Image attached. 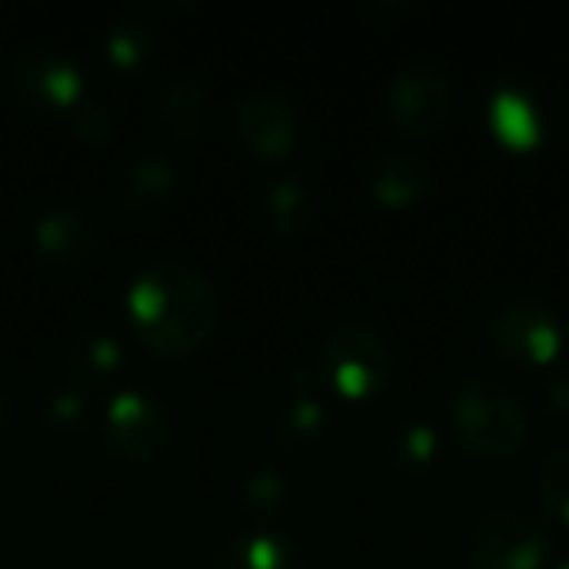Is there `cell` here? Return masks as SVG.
Wrapping results in <instances>:
<instances>
[{"instance_id": "obj_1", "label": "cell", "mask_w": 569, "mask_h": 569, "mask_svg": "<svg viewBox=\"0 0 569 569\" xmlns=\"http://www.w3.org/2000/svg\"><path fill=\"white\" fill-rule=\"evenodd\" d=\"M127 320L143 350L183 357L203 347L217 330L220 297L200 270L177 260H157L130 280Z\"/></svg>"}, {"instance_id": "obj_2", "label": "cell", "mask_w": 569, "mask_h": 569, "mask_svg": "<svg viewBox=\"0 0 569 569\" xmlns=\"http://www.w3.org/2000/svg\"><path fill=\"white\" fill-rule=\"evenodd\" d=\"M453 427L467 447L487 457H510L530 437V420L517 393L490 377L463 383L453 397Z\"/></svg>"}, {"instance_id": "obj_3", "label": "cell", "mask_w": 569, "mask_h": 569, "mask_svg": "<svg viewBox=\"0 0 569 569\" xmlns=\"http://www.w3.org/2000/svg\"><path fill=\"white\" fill-rule=\"evenodd\" d=\"M393 353L387 340L363 323H340L320 347V373L347 400H367L390 380Z\"/></svg>"}, {"instance_id": "obj_4", "label": "cell", "mask_w": 569, "mask_h": 569, "mask_svg": "<svg viewBox=\"0 0 569 569\" xmlns=\"http://www.w3.org/2000/svg\"><path fill=\"white\" fill-rule=\"evenodd\" d=\"M550 530L537 513L507 507L477 523L470 557L477 569H540L550 557Z\"/></svg>"}, {"instance_id": "obj_5", "label": "cell", "mask_w": 569, "mask_h": 569, "mask_svg": "<svg viewBox=\"0 0 569 569\" xmlns=\"http://www.w3.org/2000/svg\"><path fill=\"white\" fill-rule=\"evenodd\" d=\"M103 437H107L110 450L120 453L123 460L147 463V460H157L167 453L173 427H170L167 407L157 397H150L143 390H120L107 403Z\"/></svg>"}, {"instance_id": "obj_6", "label": "cell", "mask_w": 569, "mask_h": 569, "mask_svg": "<svg viewBox=\"0 0 569 569\" xmlns=\"http://www.w3.org/2000/svg\"><path fill=\"white\" fill-rule=\"evenodd\" d=\"M490 343L513 363H547L563 347V323L547 303L533 297H513L493 313Z\"/></svg>"}, {"instance_id": "obj_7", "label": "cell", "mask_w": 569, "mask_h": 569, "mask_svg": "<svg viewBox=\"0 0 569 569\" xmlns=\"http://www.w3.org/2000/svg\"><path fill=\"white\" fill-rule=\"evenodd\" d=\"M300 117L287 93L260 87L250 90L233 110V137L257 160H283L297 147Z\"/></svg>"}, {"instance_id": "obj_8", "label": "cell", "mask_w": 569, "mask_h": 569, "mask_svg": "<svg viewBox=\"0 0 569 569\" xmlns=\"http://www.w3.org/2000/svg\"><path fill=\"white\" fill-rule=\"evenodd\" d=\"M13 93L33 110H67L80 107L83 70L73 57L50 47H27L10 67Z\"/></svg>"}, {"instance_id": "obj_9", "label": "cell", "mask_w": 569, "mask_h": 569, "mask_svg": "<svg viewBox=\"0 0 569 569\" xmlns=\"http://www.w3.org/2000/svg\"><path fill=\"white\" fill-rule=\"evenodd\" d=\"M453 107L450 80L430 63H410L393 73L387 87V113L390 120L413 137L433 133Z\"/></svg>"}, {"instance_id": "obj_10", "label": "cell", "mask_w": 569, "mask_h": 569, "mask_svg": "<svg viewBox=\"0 0 569 569\" xmlns=\"http://www.w3.org/2000/svg\"><path fill=\"white\" fill-rule=\"evenodd\" d=\"M33 243L50 263H57L63 270H83L100 247V230L83 210L53 207L37 217Z\"/></svg>"}, {"instance_id": "obj_11", "label": "cell", "mask_w": 569, "mask_h": 569, "mask_svg": "<svg viewBox=\"0 0 569 569\" xmlns=\"http://www.w3.org/2000/svg\"><path fill=\"white\" fill-rule=\"evenodd\" d=\"M180 190V170L163 153H147L123 173L120 183V207L130 217H153L170 207Z\"/></svg>"}, {"instance_id": "obj_12", "label": "cell", "mask_w": 569, "mask_h": 569, "mask_svg": "<svg viewBox=\"0 0 569 569\" xmlns=\"http://www.w3.org/2000/svg\"><path fill=\"white\" fill-rule=\"evenodd\" d=\"M430 180H433V173H430L427 160L403 153V150L377 153L367 163V187L383 207H407V203L420 200L430 190Z\"/></svg>"}, {"instance_id": "obj_13", "label": "cell", "mask_w": 569, "mask_h": 569, "mask_svg": "<svg viewBox=\"0 0 569 569\" xmlns=\"http://www.w3.org/2000/svg\"><path fill=\"white\" fill-rule=\"evenodd\" d=\"M123 367V347L110 333H83L63 350V373L70 390L90 393L107 387Z\"/></svg>"}, {"instance_id": "obj_14", "label": "cell", "mask_w": 569, "mask_h": 569, "mask_svg": "<svg viewBox=\"0 0 569 569\" xmlns=\"http://www.w3.org/2000/svg\"><path fill=\"white\" fill-rule=\"evenodd\" d=\"M157 120L173 140H193L207 120V90L193 73H173L157 90Z\"/></svg>"}, {"instance_id": "obj_15", "label": "cell", "mask_w": 569, "mask_h": 569, "mask_svg": "<svg viewBox=\"0 0 569 569\" xmlns=\"http://www.w3.org/2000/svg\"><path fill=\"white\" fill-rule=\"evenodd\" d=\"M217 569H303V557L287 537L257 530L230 537L217 553Z\"/></svg>"}, {"instance_id": "obj_16", "label": "cell", "mask_w": 569, "mask_h": 569, "mask_svg": "<svg viewBox=\"0 0 569 569\" xmlns=\"http://www.w3.org/2000/svg\"><path fill=\"white\" fill-rule=\"evenodd\" d=\"M157 43H160L157 23H153L150 13H140V10H130V13L117 17L110 23L107 37H103L107 60L117 70H143L153 60Z\"/></svg>"}, {"instance_id": "obj_17", "label": "cell", "mask_w": 569, "mask_h": 569, "mask_svg": "<svg viewBox=\"0 0 569 569\" xmlns=\"http://www.w3.org/2000/svg\"><path fill=\"white\" fill-rule=\"evenodd\" d=\"M323 430V403L313 393V377H307V370L297 373L293 380V397L283 403L273 437L280 447L287 450H300L307 443H313Z\"/></svg>"}, {"instance_id": "obj_18", "label": "cell", "mask_w": 569, "mask_h": 569, "mask_svg": "<svg viewBox=\"0 0 569 569\" xmlns=\"http://www.w3.org/2000/svg\"><path fill=\"white\" fill-rule=\"evenodd\" d=\"M263 207H267L270 227H273L277 233H283V237H293V233L307 230L310 220H313V210H317L313 190H310L300 177H283V180H277V183L267 190Z\"/></svg>"}, {"instance_id": "obj_19", "label": "cell", "mask_w": 569, "mask_h": 569, "mask_svg": "<svg viewBox=\"0 0 569 569\" xmlns=\"http://www.w3.org/2000/svg\"><path fill=\"white\" fill-rule=\"evenodd\" d=\"M490 120L497 127V133L513 143V147H530L540 140V113L537 107L513 87L500 90L490 100Z\"/></svg>"}, {"instance_id": "obj_20", "label": "cell", "mask_w": 569, "mask_h": 569, "mask_svg": "<svg viewBox=\"0 0 569 569\" xmlns=\"http://www.w3.org/2000/svg\"><path fill=\"white\" fill-rule=\"evenodd\" d=\"M287 500H290V487H287L283 473L267 470V467L247 473L240 490H237L240 510L253 520H273L277 513H283Z\"/></svg>"}, {"instance_id": "obj_21", "label": "cell", "mask_w": 569, "mask_h": 569, "mask_svg": "<svg viewBox=\"0 0 569 569\" xmlns=\"http://www.w3.org/2000/svg\"><path fill=\"white\" fill-rule=\"evenodd\" d=\"M540 497L569 523V447L557 450L540 470Z\"/></svg>"}, {"instance_id": "obj_22", "label": "cell", "mask_w": 569, "mask_h": 569, "mask_svg": "<svg viewBox=\"0 0 569 569\" xmlns=\"http://www.w3.org/2000/svg\"><path fill=\"white\" fill-rule=\"evenodd\" d=\"M433 447H437V433L427 427V423H410L397 443H393V457L407 467H417V463H427L433 457Z\"/></svg>"}, {"instance_id": "obj_23", "label": "cell", "mask_w": 569, "mask_h": 569, "mask_svg": "<svg viewBox=\"0 0 569 569\" xmlns=\"http://www.w3.org/2000/svg\"><path fill=\"white\" fill-rule=\"evenodd\" d=\"M47 423L53 430H80L87 423V403H83V393L77 390H63V393H53L47 400Z\"/></svg>"}, {"instance_id": "obj_24", "label": "cell", "mask_w": 569, "mask_h": 569, "mask_svg": "<svg viewBox=\"0 0 569 569\" xmlns=\"http://www.w3.org/2000/svg\"><path fill=\"white\" fill-rule=\"evenodd\" d=\"M73 130L87 143H107L113 133V117L97 103H80L73 107Z\"/></svg>"}, {"instance_id": "obj_25", "label": "cell", "mask_w": 569, "mask_h": 569, "mask_svg": "<svg viewBox=\"0 0 569 569\" xmlns=\"http://www.w3.org/2000/svg\"><path fill=\"white\" fill-rule=\"evenodd\" d=\"M547 393H550V403H553V407H567V410H569V377H560V380H553Z\"/></svg>"}, {"instance_id": "obj_26", "label": "cell", "mask_w": 569, "mask_h": 569, "mask_svg": "<svg viewBox=\"0 0 569 569\" xmlns=\"http://www.w3.org/2000/svg\"><path fill=\"white\" fill-rule=\"evenodd\" d=\"M10 420H13V403H10V397L0 390V433L10 427Z\"/></svg>"}, {"instance_id": "obj_27", "label": "cell", "mask_w": 569, "mask_h": 569, "mask_svg": "<svg viewBox=\"0 0 569 569\" xmlns=\"http://www.w3.org/2000/svg\"><path fill=\"white\" fill-rule=\"evenodd\" d=\"M560 569H569V557H567V563H563V567H560Z\"/></svg>"}]
</instances>
